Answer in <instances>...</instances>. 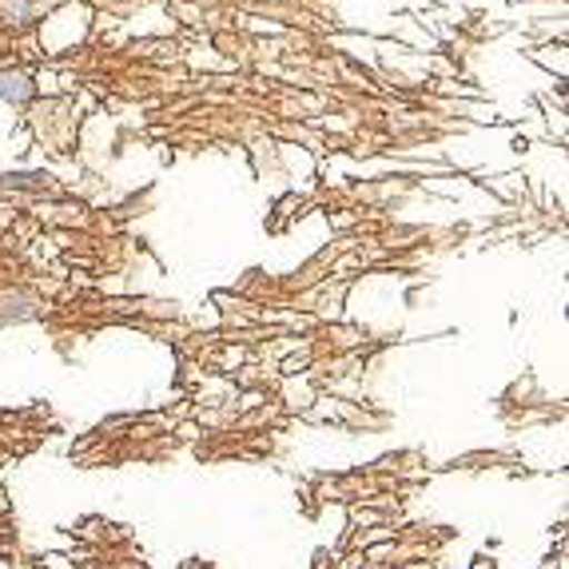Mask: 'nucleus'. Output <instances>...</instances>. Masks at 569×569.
Masks as SVG:
<instances>
[{"mask_svg": "<svg viewBox=\"0 0 569 569\" xmlns=\"http://www.w3.org/2000/svg\"><path fill=\"white\" fill-rule=\"evenodd\" d=\"M37 96V84H32L29 72H0V100H9V104H24Z\"/></svg>", "mask_w": 569, "mask_h": 569, "instance_id": "1", "label": "nucleus"}, {"mask_svg": "<svg viewBox=\"0 0 569 569\" xmlns=\"http://www.w3.org/2000/svg\"><path fill=\"white\" fill-rule=\"evenodd\" d=\"M32 4L29 0H0V20L4 24H12V29H24V24H32Z\"/></svg>", "mask_w": 569, "mask_h": 569, "instance_id": "2", "label": "nucleus"}, {"mask_svg": "<svg viewBox=\"0 0 569 569\" xmlns=\"http://www.w3.org/2000/svg\"><path fill=\"white\" fill-rule=\"evenodd\" d=\"M475 569H493V561H486V558H475Z\"/></svg>", "mask_w": 569, "mask_h": 569, "instance_id": "3", "label": "nucleus"}]
</instances>
